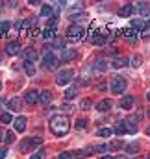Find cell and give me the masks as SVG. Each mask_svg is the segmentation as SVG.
I'll return each instance as SVG.
<instances>
[{"mask_svg":"<svg viewBox=\"0 0 150 159\" xmlns=\"http://www.w3.org/2000/svg\"><path fill=\"white\" fill-rule=\"evenodd\" d=\"M69 128H71V124L65 115H54L50 119V131L54 135H65L69 131Z\"/></svg>","mask_w":150,"mask_h":159,"instance_id":"obj_1","label":"cell"},{"mask_svg":"<svg viewBox=\"0 0 150 159\" xmlns=\"http://www.w3.org/2000/svg\"><path fill=\"white\" fill-rule=\"evenodd\" d=\"M59 61H61V59H59L54 52H46L45 57H43V67L48 69V70H56V69L59 67Z\"/></svg>","mask_w":150,"mask_h":159,"instance_id":"obj_2","label":"cell"},{"mask_svg":"<svg viewBox=\"0 0 150 159\" xmlns=\"http://www.w3.org/2000/svg\"><path fill=\"white\" fill-rule=\"evenodd\" d=\"M113 94H122V91L126 89V80L120 78V76H113L111 80V85H110Z\"/></svg>","mask_w":150,"mask_h":159,"instance_id":"obj_3","label":"cell"},{"mask_svg":"<svg viewBox=\"0 0 150 159\" xmlns=\"http://www.w3.org/2000/svg\"><path fill=\"white\" fill-rule=\"evenodd\" d=\"M43 144V139L41 137H35V139H26V141H22L21 143V152H30V150H34V148H37Z\"/></svg>","mask_w":150,"mask_h":159,"instance_id":"obj_4","label":"cell"},{"mask_svg":"<svg viewBox=\"0 0 150 159\" xmlns=\"http://www.w3.org/2000/svg\"><path fill=\"white\" fill-rule=\"evenodd\" d=\"M83 28L82 26H78V24H73V26H69V30H67V37L71 41H80L83 39Z\"/></svg>","mask_w":150,"mask_h":159,"instance_id":"obj_5","label":"cell"},{"mask_svg":"<svg viewBox=\"0 0 150 159\" xmlns=\"http://www.w3.org/2000/svg\"><path fill=\"white\" fill-rule=\"evenodd\" d=\"M71 80H73V70H69V69H67V70H63V72H59V74H58L56 83H58V85H67Z\"/></svg>","mask_w":150,"mask_h":159,"instance_id":"obj_6","label":"cell"},{"mask_svg":"<svg viewBox=\"0 0 150 159\" xmlns=\"http://www.w3.org/2000/svg\"><path fill=\"white\" fill-rule=\"evenodd\" d=\"M21 52V43L19 41H9L7 46H6V54L7 56H17Z\"/></svg>","mask_w":150,"mask_h":159,"instance_id":"obj_7","label":"cell"},{"mask_svg":"<svg viewBox=\"0 0 150 159\" xmlns=\"http://www.w3.org/2000/svg\"><path fill=\"white\" fill-rule=\"evenodd\" d=\"M24 100H26V102H28L30 106L37 104V102H39V91H35V89L28 91V93H26V96H24Z\"/></svg>","mask_w":150,"mask_h":159,"instance_id":"obj_8","label":"cell"},{"mask_svg":"<svg viewBox=\"0 0 150 159\" xmlns=\"http://www.w3.org/2000/svg\"><path fill=\"white\" fill-rule=\"evenodd\" d=\"M74 57H78V50H74V48H65L63 50V56H61V61H73Z\"/></svg>","mask_w":150,"mask_h":159,"instance_id":"obj_9","label":"cell"},{"mask_svg":"<svg viewBox=\"0 0 150 159\" xmlns=\"http://www.w3.org/2000/svg\"><path fill=\"white\" fill-rule=\"evenodd\" d=\"M22 102H21V98H17V96H13V98H9L7 100V109L9 111H19L22 106H21Z\"/></svg>","mask_w":150,"mask_h":159,"instance_id":"obj_10","label":"cell"},{"mask_svg":"<svg viewBox=\"0 0 150 159\" xmlns=\"http://www.w3.org/2000/svg\"><path fill=\"white\" fill-rule=\"evenodd\" d=\"M13 124H15V131L22 133V131L26 129V117H17V119H13Z\"/></svg>","mask_w":150,"mask_h":159,"instance_id":"obj_11","label":"cell"},{"mask_svg":"<svg viewBox=\"0 0 150 159\" xmlns=\"http://www.w3.org/2000/svg\"><path fill=\"white\" fill-rule=\"evenodd\" d=\"M106 69H108V61H106V59H98V61L95 63V67H93V72H95V74H102Z\"/></svg>","mask_w":150,"mask_h":159,"instance_id":"obj_12","label":"cell"},{"mask_svg":"<svg viewBox=\"0 0 150 159\" xmlns=\"http://www.w3.org/2000/svg\"><path fill=\"white\" fill-rule=\"evenodd\" d=\"M134 11H135L134 4H126V6H122V7L119 9V15H120V17H130Z\"/></svg>","mask_w":150,"mask_h":159,"instance_id":"obj_13","label":"cell"},{"mask_svg":"<svg viewBox=\"0 0 150 159\" xmlns=\"http://www.w3.org/2000/svg\"><path fill=\"white\" fill-rule=\"evenodd\" d=\"M39 102H41L43 106H48V104L52 102V94H50L48 91H41V93H39Z\"/></svg>","mask_w":150,"mask_h":159,"instance_id":"obj_14","label":"cell"},{"mask_svg":"<svg viewBox=\"0 0 150 159\" xmlns=\"http://www.w3.org/2000/svg\"><path fill=\"white\" fill-rule=\"evenodd\" d=\"M134 102H135V98H134V96H124V98L120 100V107H122V109H132Z\"/></svg>","mask_w":150,"mask_h":159,"instance_id":"obj_15","label":"cell"},{"mask_svg":"<svg viewBox=\"0 0 150 159\" xmlns=\"http://www.w3.org/2000/svg\"><path fill=\"white\" fill-rule=\"evenodd\" d=\"M115 133H119V135H124V133H128L126 120H119V122L115 124Z\"/></svg>","mask_w":150,"mask_h":159,"instance_id":"obj_16","label":"cell"},{"mask_svg":"<svg viewBox=\"0 0 150 159\" xmlns=\"http://www.w3.org/2000/svg\"><path fill=\"white\" fill-rule=\"evenodd\" d=\"M124 120H126V128H128V133H135V131H137V120L132 119V117H130V119H124Z\"/></svg>","mask_w":150,"mask_h":159,"instance_id":"obj_17","label":"cell"},{"mask_svg":"<svg viewBox=\"0 0 150 159\" xmlns=\"http://www.w3.org/2000/svg\"><path fill=\"white\" fill-rule=\"evenodd\" d=\"M0 141H4L6 144H11L15 141V133L13 131H6V133H0Z\"/></svg>","mask_w":150,"mask_h":159,"instance_id":"obj_18","label":"cell"},{"mask_svg":"<svg viewBox=\"0 0 150 159\" xmlns=\"http://www.w3.org/2000/svg\"><path fill=\"white\" fill-rule=\"evenodd\" d=\"M35 59H37V52H35L34 48H28V50L24 52V61H30V63H32V61H35Z\"/></svg>","mask_w":150,"mask_h":159,"instance_id":"obj_19","label":"cell"},{"mask_svg":"<svg viewBox=\"0 0 150 159\" xmlns=\"http://www.w3.org/2000/svg\"><path fill=\"white\" fill-rule=\"evenodd\" d=\"M98 111H110L111 109V100H100L98 106H96Z\"/></svg>","mask_w":150,"mask_h":159,"instance_id":"obj_20","label":"cell"},{"mask_svg":"<svg viewBox=\"0 0 150 159\" xmlns=\"http://www.w3.org/2000/svg\"><path fill=\"white\" fill-rule=\"evenodd\" d=\"M91 43H93V44H104L106 39H104L98 32H93V34H91Z\"/></svg>","mask_w":150,"mask_h":159,"instance_id":"obj_21","label":"cell"},{"mask_svg":"<svg viewBox=\"0 0 150 159\" xmlns=\"http://www.w3.org/2000/svg\"><path fill=\"white\" fill-rule=\"evenodd\" d=\"M52 13H54L52 6H48V4H43L41 6V17H52Z\"/></svg>","mask_w":150,"mask_h":159,"instance_id":"obj_22","label":"cell"},{"mask_svg":"<svg viewBox=\"0 0 150 159\" xmlns=\"http://www.w3.org/2000/svg\"><path fill=\"white\" fill-rule=\"evenodd\" d=\"M126 65H128V61H126L124 57H117V59H113L111 61L113 69H120V67H126Z\"/></svg>","mask_w":150,"mask_h":159,"instance_id":"obj_23","label":"cell"},{"mask_svg":"<svg viewBox=\"0 0 150 159\" xmlns=\"http://www.w3.org/2000/svg\"><path fill=\"white\" fill-rule=\"evenodd\" d=\"M122 35H124L126 39H130L132 43H134V41H137V32H134V30H130V28H128V30H124V32H122Z\"/></svg>","mask_w":150,"mask_h":159,"instance_id":"obj_24","label":"cell"},{"mask_svg":"<svg viewBox=\"0 0 150 159\" xmlns=\"http://www.w3.org/2000/svg\"><path fill=\"white\" fill-rule=\"evenodd\" d=\"M43 37L45 39H56V28H45Z\"/></svg>","mask_w":150,"mask_h":159,"instance_id":"obj_25","label":"cell"},{"mask_svg":"<svg viewBox=\"0 0 150 159\" xmlns=\"http://www.w3.org/2000/svg\"><path fill=\"white\" fill-rule=\"evenodd\" d=\"M24 70H26L28 76H34V74H35V65L30 63V61H24Z\"/></svg>","mask_w":150,"mask_h":159,"instance_id":"obj_26","label":"cell"},{"mask_svg":"<svg viewBox=\"0 0 150 159\" xmlns=\"http://www.w3.org/2000/svg\"><path fill=\"white\" fill-rule=\"evenodd\" d=\"M126 152H128V154H137V152H139V143H130V144H126Z\"/></svg>","mask_w":150,"mask_h":159,"instance_id":"obj_27","label":"cell"},{"mask_svg":"<svg viewBox=\"0 0 150 159\" xmlns=\"http://www.w3.org/2000/svg\"><path fill=\"white\" fill-rule=\"evenodd\" d=\"M76 96V87H67V91H65V98L67 100H73Z\"/></svg>","mask_w":150,"mask_h":159,"instance_id":"obj_28","label":"cell"},{"mask_svg":"<svg viewBox=\"0 0 150 159\" xmlns=\"http://www.w3.org/2000/svg\"><path fill=\"white\" fill-rule=\"evenodd\" d=\"M54 48L65 50V39H63V37H56V39H54Z\"/></svg>","mask_w":150,"mask_h":159,"instance_id":"obj_29","label":"cell"},{"mask_svg":"<svg viewBox=\"0 0 150 159\" xmlns=\"http://www.w3.org/2000/svg\"><path fill=\"white\" fill-rule=\"evenodd\" d=\"M113 133L111 128H102V129H98V137H110Z\"/></svg>","mask_w":150,"mask_h":159,"instance_id":"obj_30","label":"cell"},{"mask_svg":"<svg viewBox=\"0 0 150 159\" xmlns=\"http://www.w3.org/2000/svg\"><path fill=\"white\" fill-rule=\"evenodd\" d=\"M132 26L137 28V30H143V28H145V22H143L141 19H134V20H132Z\"/></svg>","mask_w":150,"mask_h":159,"instance_id":"obj_31","label":"cell"},{"mask_svg":"<svg viewBox=\"0 0 150 159\" xmlns=\"http://www.w3.org/2000/svg\"><path fill=\"white\" fill-rule=\"evenodd\" d=\"M11 115H9V113H7V111H6V113H2V115H0V122H2V124H9V122H11Z\"/></svg>","mask_w":150,"mask_h":159,"instance_id":"obj_32","label":"cell"},{"mask_svg":"<svg viewBox=\"0 0 150 159\" xmlns=\"http://www.w3.org/2000/svg\"><path fill=\"white\" fill-rule=\"evenodd\" d=\"M87 128V119H80L76 122V129H85Z\"/></svg>","mask_w":150,"mask_h":159,"instance_id":"obj_33","label":"cell"},{"mask_svg":"<svg viewBox=\"0 0 150 159\" xmlns=\"http://www.w3.org/2000/svg\"><path fill=\"white\" fill-rule=\"evenodd\" d=\"M93 150H89V148H85V150H82V152H76V157L78 159H82V157H87L89 154H91Z\"/></svg>","mask_w":150,"mask_h":159,"instance_id":"obj_34","label":"cell"},{"mask_svg":"<svg viewBox=\"0 0 150 159\" xmlns=\"http://www.w3.org/2000/svg\"><path fill=\"white\" fill-rule=\"evenodd\" d=\"M110 148H111V150H119V148H122V141H111V143H110Z\"/></svg>","mask_w":150,"mask_h":159,"instance_id":"obj_35","label":"cell"},{"mask_svg":"<svg viewBox=\"0 0 150 159\" xmlns=\"http://www.w3.org/2000/svg\"><path fill=\"white\" fill-rule=\"evenodd\" d=\"M45 156H46V154H45V150H39V152H35L30 159H45Z\"/></svg>","mask_w":150,"mask_h":159,"instance_id":"obj_36","label":"cell"},{"mask_svg":"<svg viewBox=\"0 0 150 159\" xmlns=\"http://www.w3.org/2000/svg\"><path fill=\"white\" fill-rule=\"evenodd\" d=\"M58 159H74V156L69 154V152H61V154L58 156Z\"/></svg>","mask_w":150,"mask_h":159,"instance_id":"obj_37","label":"cell"},{"mask_svg":"<svg viewBox=\"0 0 150 159\" xmlns=\"http://www.w3.org/2000/svg\"><path fill=\"white\" fill-rule=\"evenodd\" d=\"M89 107H91V100H89V98H85V100L82 102V109H85V111H87Z\"/></svg>","mask_w":150,"mask_h":159,"instance_id":"obj_38","label":"cell"},{"mask_svg":"<svg viewBox=\"0 0 150 159\" xmlns=\"http://www.w3.org/2000/svg\"><path fill=\"white\" fill-rule=\"evenodd\" d=\"M132 65H134V67H139V65H141V56H135V57L132 59Z\"/></svg>","mask_w":150,"mask_h":159,"instance_id":"obj_39","label":"cell"},{"mask_svg":"<svg viewBox=\"0 0 150 159\" xmlns=\"http://www.w3.org/2000/svg\"><path fill=\"white\" fill-rule=\"evenodd\" d=\"M106 150H110V146H108V144H100V146H96V152H100V154H104Z\"/></svg>","mask_w":150,"mask_h":159,"instance_id":"obj_40","label":"cell"},{"mask_svg":"<svg viewBox=\"0 0 150 159\" xmlns=\"http://www.w3.org/2000/svg\"><path fill=\"white\" fill-rule=\"evenodd\" d=\"M0 30H2L4 34H6V32L9 30V22H0Z\"/></svg>","mask_w":150,"mask_h":159,"instance_id":"obj_41","label":"cell"},{"mask_svg":"<svg viewBox=\"0 0 150 159\" xmlns=\"http://www.w3.org/2000/svg\"><path fill=\"white\" fill-rule=\"evenodd\" d=\"M6 156H7V150L6 148H0V159H4Z\"/></svg>","mask_w":150,"mask_h":159,"instance_id":"obj_42","label":"cell"},{"mask_svg":"<svg viewBox=\"0 0 150 159\" xmlns=\"http://www.w3.org/2000/svg\"><path fill=\"white\" fill-rule=\"evenodd\" d=\"M100 159H113V157H110V156H102Z\"/></svg>","mask_w":150,"mask_h":159,"instance_id":"obj_43","label":"cell"},{"mask_svg":"<svg viewBox=\"0 0 150 159\" xmlns=\"http://www.w3.org/2000/svg\"><path fill=\"white\" fill-rule=\"evenodd\" d=\"M147 135H150V126L147 128Z\"/></svg>","mask_w":150,"mask_h":159,"instance_id":"obj_44","label":"cell"},{"mask_svg":"<svg viewBox=\"0 0 150 159\" xmlns=\"http://www.w3.org/2000/svg\"><path fill=\"white\" fill-rule=\"evenodd\" d=\"M117 159H128V157H124V156H119V157H117Z\"/></svg>","mask_w":150,"mask_h":159,"instance_id":"obj_45","label":"cell"},{"mask_svg":"<svg viewBox=\"0 0 150 159\" xmlns=\"http://www.w3.org/2000/svg\"><path fill=\"white\" fill-rule=\"evenodd\" d=\"M147 98H148V102H150V91H148V94H147Z\"/></svg>","mask_w":150,"mask_h":159,"instance_id":"obj_46","label":"cell"},{"mask_svg":"<svg viewBox=\"0 0 150 159\" xmlns=\"http://www.w3.org/2000/svg\"><path fill=\"white\" fill-rule=\"evenodd\" d=\"M147 159H150V154H148V156H147Z\"/></svg>","mask_w":150,"mask_h":159,"instance_id":"obj_47","label":"cell"},{"mask_svg":"<svg viewBox=\"0 0 150 159\" xmlns=\"http://www.w3.org/2000/svg\"><path fill=\"white\" fill-rule=\"evenodd\" d=\"M148 115H150V111H148Z\"/></svg>","mask_w":150,"mask_h":159,"instance_id":"obj_48","label":"cell"},{"mask_svg":"<svg viewBox=\"0 0 150 159\" xmlns=\"http://www.w3.org/2000/svg\"><path fill=\"white\" fill-rule=\"evenodd\" d=\"M0 87H2V85H0Z\"/></svg>","mask_w":150,"mask_h":159,"instance_id":"obj_49","label":"cell"},{"mask_svg":"<svg viewBox=\"0 0 150 159\" xmlns=\"http://www.w3.org/2000/svg\"><path fill=\"white\" fill-rule=\"evenodd\" d=\"M137 159H139V157H137Z\"/></svg>","mask_w":150,"mask_h":159,"instance_id":"obj_50","label":"cell"}]
</instances>
